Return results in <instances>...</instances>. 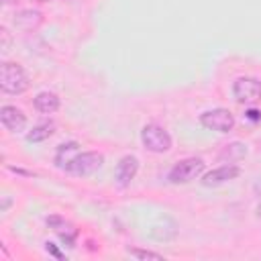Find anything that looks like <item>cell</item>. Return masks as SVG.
Masks as SVG:
<instances>
[{
	"label": "cell",
	"mask_w": 261,
	"mask_h": 261,
	"mask_svg": "<svg viewBox=\"0 0 261 261\" xmlns=\"http://www.w3.org/2000/svg\"><path fill=\"white\" fill-rule=\"evenodd\" d=\"M204 167H206V163H204L202 157H186V159L177 161V163L169 169L167 179H169L171 184H175V186H179V184H190L192 179H196V177L202 175Z\"/></svg>",
	"instance_id": "cell-2"
},
{
	"label": "cell",
	"mask_w": 261,
	"mask_h": 261,
	"mask_svg": "<svg viewBox=\"0 0 261 261\" xmlns=\"http://www.w3.org/2000/svg\"><path fill=\"white\" fill-rule=\"evenodd\" d=\"M0 122L4 124L6 130H10V133H20V130H24V126H27V116H24V112H22L20 108L10 106V104H4V106L0 108Z\"/></svg>",
	"instance_id": "cell-9"
},
{
	"label": "cell",
	"mask_w": 261,
	"mask_h": 261,
	"mask_svg": "<svg viewBox=\"0 0 261 261\" xmlns=\"http://www.w3.org/2000/svg\"><path fill=\"white\" fill-rule=\"evenodd\" d=\"M55 135V124L49 120V122H41L37 126H33L29 133H27V141L29 143H41V141H47L49 137Z\"/></svg>",
	"instance_id": "cell-14"
},
{
	"label": "cell",
	"mask_w": 261,
	"mask_h": 261,
	"mask_svg": "<svg viewBox=\"0 0 261 261\" xmlns=\"http://www.w3.org/2000/svg\"><path fill=\"white\" fill-rule=\"evenodd\" d=\"M45 222H47V226H49L67 247H73V243H75V239H77V228H75L73 222H69V220H65L63 216H57V214L47 216Z\"/></svg>",
	"instance_id": "cell-7"
},
{
	"label": "cell",
	"mask_w": 261,
	"mask_h": 261,
	"mask_svg": "<svg viewBox=\"0 0 261 261\" xmlns=\"http://www.w3.org/2000/svg\"><path fill=\"white\" fill-rule=\"evenodd\" d=\"M45 249H47L51 255H55V257H59V259H61V253H59V249H57L53 243H45Z\"/></svg>",
	"instance_id": "cell-16"
},
{
	"label": "cell",
	"mask_w": 261,
	"mask_h": 261,
	"mask_svg": "<svg viewBox=\"0 0 261 261\" xmlns=\"http://www.w3.org/2000/svg\"><path fill=\"white\" fill-rule=\"evenodd\" d=\"M247 118H249V120H261V112H259V110H253V108H251V110L247 112Z\"/></svg>",
	"instance_id": "cell-17"
},
{
	"label": "cell",
	"mask_w": 261,
	"mask_h": 261,
	"mask_svg": "<svg viewBox=\"0 0 261 261\" xmlns=\"http://www.w3.org/2000/svg\"><path fill=\"white\" fill-rule=\"evenodd\" d=\"M200 124L208 130L216 133H230L234 128V116L226 108H212L200 114Z\"/></svg>",
	"instance_id": "cell-5"
},
{
	"label": "cell",
	"mask_w": 261,
	"mask_h": 261,
	"mask_svg": "<svg viewBox=\"0 0 261 261\" xmlns=\"http://www.w3.org/2000/svg\"><path fill=\"white\" fill-rule=\"evenodd\" d=\"M232 96L239 104L253 106L261 100V82L251 75H241L232 84Z\"/></svg>",
	"instance_id": "cell-4"
},
{
	"label": "cell",
	"mask_w": 261,
	"mask_h": 261,
	"mask_svg": "<svg viewBox=\"0 0 261 261\" xmlns=\"http://www.w3.org/2000/svg\"><path fill=\"white\" fill-rule=\"evenodd\" d=\"M39 2H47V0H39Z\"/></svg>",
	"instance_id": "cell-18"
},
{
	"label": "cell",
	"mask_w": 261,
	"mask_h": 261,
	"mask_svg": "<svg viewBox=\"0 0 261 261\" xmlns=\"http://www.w3.org/2000/svg\"><path fill=\"white\" fill-rule=\"evenodd\" d=\"M104 163V155L98 153V151H84L80 153L71 165L67 167V173H73V175H92L94 171H98Z\"/></svg>",
	"instance_id": "cell-6"
},
{
	"label": "cell",
	"mask_w": 261,
	"mask_h": 261,
	"mask_svg": "<svg viewBox=\"0 0 261 261\" xmlns=\"http://www.w3.org/2000/svg\"><path fill=\"white\" fill-rule=\"evenodd\" d=\"M141 143L151 153H167L171 149V135L157 122H149L141 130Z\"/></svg>",
	"instance_id": "cell-3"
},
{
	"label": "cell",
	"mask_w": 261,
	"mask_h": 261,
	"mask_svg": "<svg viewBox=\"0 0 261 261\" xmlns=\"http://www.w3.org/2000/svg\"><path fill=\"white\" fill-rule=\"evenodd\" d=\"M241 175V167L239 165H220L208 173H204L202 177V186L206 188H216V186H222L226 181H232Z\"/></svg>",
	"instance_id": "cell-8"
},
{
	"label": "cell",
	"mask_w": 261,
	"mask_h": 261,
	"mask_svg": "<svg viewBox=\"0 0 261 261\" xmlns=\"http://www.w3.org/2000/svg\"><path fill=\"white\" fill-rule=\"evenodd\" d=\"M31 86V80L27 75V71L22 69V65L12 63V61H4L0 65V90L6 94H22L27 92Z\"/></svg>",
	"instance_id": "cell-1"
},
{
	"label": "cell",
	"mask_w": 261,
	"mask_h": 261,
	"mask_svg": "<svg viewBox=\"0 0 261 261\" xmlns=\"http://www.w3.org/2000/svg\"><path fill=\"white\" fill-rule=\"evenodd\" d=\"M33 104H35V108H37L41 114H53V112L59 110L61 100H59V96H57L55 92H39V94L35 96Z\"/></svg>",
	"instance_id": "cell-13"
},
{
	"label": "cell",
	"mask_w": 261,
	"mask_h": 261,
	"mask_svg": "<svg viewBox=\"0 0 261 261\" xmlns=\"http://www.w3.org/2000/svg\"><path fill=\"white\" fill-rule=\"evenodd\" d=\"M12 22L20 31H35L43 22V14L39 10H33V8H22V10H16L14 12Z\"/></svg>",
	"instance_id": "cell-11"
},
{
	"label": "cell",
	"mask_w": 261,
	"mask_h": 261,
	"mask_svg": "<svg viewBox=\"0 0 261 261\" xmlns=\"http://www.w3.org/2000/svg\"><path fill=\"white\" fill-rule=\"evenodd\" d=\"M80 153H82V151H80V143H75V141L61 143V145L57 147V151H55V165H57L59 169H65V171H67V167L71 165V161H73Z\"/></svg>",
	"instance_id": "cell-12"
},
{
	"label": "cell",
	"mask_w": 261,
	"mask_h": 261,
	"mask_svg": "<svg viewBox=\"0 0 261 261\" xmlns=\"http://www.w3.org/2000/svg\"><path fill=\"white\" fill-rule=\"evenodd\" d=\"M137 171H139V159L135 155H124L118 163H116V171H114V177L118 181L120 188H126L135 177H137Z\"/></svg>",
	"instance_id": "cell-10"
},
{
	"label": "cell",
	"mask_w": 261,
	"mask_h": 261,
	"mask_svg": "<svg viewBox=\"0 0 261 261\" xmlns=\"http://www.w3.org/2000/svg\"><path fill=\"white\" fill-rule=\"evenodd\" d=\"M128 255L137 257V259H155V261H161L163 255L161 253H155V251H149V249H128Z\"/></svg>",
	"instance_id": "cell-15"
}]
</instances>
